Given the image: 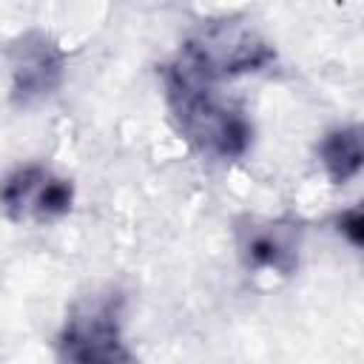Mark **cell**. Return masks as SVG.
Masks as SVG:
<instances>
[{"label": "cell", "instance_id": "obj_1", "mask_svg": "<svg viewBox=\"0 0 364 364\" xmlns=\"http://www.w3.org/2000/svg\"><path fill=\"white\" fill-rule=\"evenodd\" d=\"M165 97L176 128L202 154L236 159L247 151L253 128L247 117L213 88V80L173 60L165 68Z\"/></svg>", "mask_w": 364, "mask_h": 364}, {"label": "cell", "instance_id": "obj_2", "mask_svg": "<svg viewBox=\"0 0 364 364\" xmlns=\"http://www.w3.org/2000/svg\"><path fill=\"white\" fill-rule=\"evenodd\" d=\"M60 364H139L122 338V296L114 290L80 299L60 336Z\"/></svg>", "mask_w": 364, "mask_h": 364}, {"label": "cell", "instance_id": "obj_3", "mask_svg": "<svg viewBox=\"0 0 364 364\" xmlns=\"http://www.w3.org/2000/svg\"><path fill=\"white\" fill-rule=\"evenodd\" d=\"M273 57L270 43L242 20H210L185 40L176 60L216 82L222 77L259 71Z\"/></svg>", "mask_w": 364, "mask_h": 364}, {"label": "cell", "instance_id": "obj_4", "mask_svg": "<svg viewBox=\"0 0 364 364\" xmlns=\"http://www.w3.org/2000/svg\"><path fill=\"white\" fill-rule=\"evenodd\" d=\"M74 202V185L63 176H54L43 165H26L17 168L6 185H3V210L9 219H57L71 210Z\"/></svg>", "mask_w": 364, "mask_h": 364}, {"label": "cell", "instance_id": "obj_5", "mask_svg": "<svg viewBox=\"0 0 364 364\" xmlns=\"http://www.w3.org/2000/svg\"><path fill=\"white\" fill-rule=\"evenodd\" d=\"M11 97L20 105L48 97L63 80V51L40 31L20 34L9 48Z\"/></svg>", "mask_w": 364, "mask_h": 364}, {"label": "cell", "instance_id": "obj_6", "mask_svg": "<svg viewBox=\"0 0 364 364\" xmlns=\"http://www.w3.org/2000/svg\"><path fill=\"white\" fill-rule=\"evenodd\" d=\"M318 159L336 185L350 182L364 168V125H344L318 142Z\"/></svg>", "mask_w": 364, "mask_h": 364}, {"label": "cell", "instance_id": "obj_7", "mask_svg": "<svg viewBox=\"0 0 364 364\" xmlns=\"http://www.w3.org/2000/svg\"><path fill=\"white\" fill-rule=\"evenodd\" d=\"M296 239L279 228V225H264L247 233L245 242V256L256 267H273L279 273H290L296 267Z\"/></svg>", "mask_w": 364, "mask_h": 364}, {"label": "cell", "instance_id": "obj_8", "mask_svg": "<svg viewBox=\"0 0 364 364\" xmlns=\"http://www.w3.org/2000/svg\"><path fill=\"white\" fill-rule=\"evenodd\" d=\"M338 230L355 245L364 250V208H353L347 213L338 216Z\"/></svg>", "mask_w": 364, "mask_h": 364}]
</instances>
